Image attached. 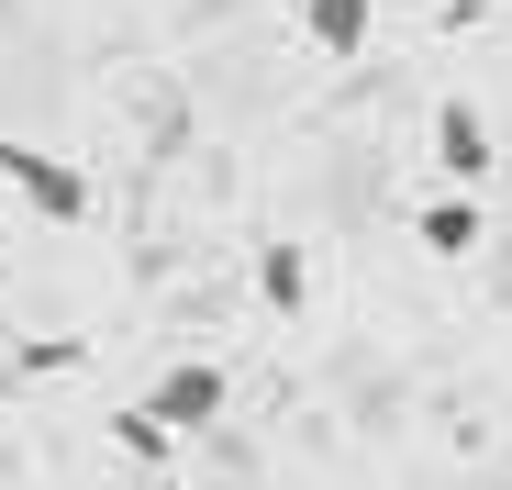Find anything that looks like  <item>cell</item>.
Wrapping results in <instances>:
<instances>
[{"mask_svg":"<svg viewBox=\"0 0 512 490\" xmlns=\"http://www.w3.org/2000/svg\"><path fill=\"white\" fill-rule=\"evenodd\" d=\"M0 179H12L45 223H90V179H78L67 156H45V145H12V134H0Z\"/></svg>","mask_w":512,"mask_h":490,"instance_id":"cell-1","label":"cell"},{"mask_svg":"<svg viewBox=\"0 0 512 490\" xmlns=\"http://www.w3.org/2000/svg\"><path fill=\"white\" fill-rule=\"evenodd\" d=\"M223 401H234V379H223L212 357H179V368L145 390V413H156L167 435H212V424H223Z\"/></svg>","mask_w":512,"mask_h":490,"instance_id":"cell-2","label":"cell"},{"mask_svg":"<svg viewBox=\"0 0 512 490\" xmlns=\"http://www.w3.org/2000/svg\"><path fill=\"white\" fill-rule=\"evenodd\" d=\"M435 179H490V123L468 101H435Z\"/></svg>","mask_w":512,"mask_h":490,"instance_id":"cell-3","label":"cell"},{"mask_svg":"<svg viewBox=\"0 0 512 490\" xmlns=\"http://www.w3.org/2000/svg\"><path fill=\"white\" fill-rule=\"evenodd\" d=\"M301 23H312L323 56H357L368 45V0H301Z\"/></svg>","mask_w":512,"mask_h":490,"instance_id":"cell-4","label":"cell"},{"mask_svg":"<svg viewBox=\"0 0 512 490\" xmlns=\"http://www.w3.org/2000/svg\"><path fill=\"white\" fill-rule=\"evenodd\" d=\"M256 279H268V301H279V312H301V301H312V268H301V245H268V257H256Z\"/></svg>","mask_w":512,"mask_h":490,"instance_id":"cell-5","label":"cell"},{"mask_svg":"<svg viewBox=\"0 0 512 490\" xmlns=\"http://www.w3.org/2000/svg\"><path fill=\"white\" fill-rule=\"evenodd\" d=\"M423 245H435V257H468V245H479V212H468V201H435V212H423Z\"/></svg>","mask_w":512,"mask_h":490,"instance_id":"cell-6","label":"cell"},{"mask_svg":"<svg viewBox=\"0 0 512 490\" xmlns=\"http://www.w3.org/2000/svg\"><path fill=\"white\" fill-rule=\"evenodd\" d=\"M112 435H123V446H134V457H167V446H179V435H167V424H156V413H145V401H134V413H112Z\"/></svg>","mask_w":512,"mask_h":490,"instance_id":"cell-7","label":"cell"}]
</instances>
